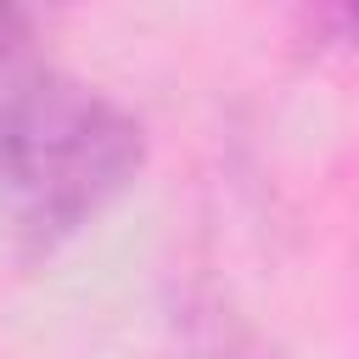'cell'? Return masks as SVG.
I'll list each match as a JSON object with an SVG mask.
<instances>
[{
	"mask_svg": "<svg viewBox=\"0 0 359 359\" xmlns=\"http://www.w3.org/2000/svg\"><path fill=\"white\" fill-rule=\"evenodd\" d=\"M353 28H359V6H353Z\"/></svg>",
	"mask_w": 359,
	"mask_h": 359,
	"instance_id": "3957f363",
	"label": "cell"
},
{
	"mask_svg": "<svg viewBox=\"0 0 359 359\" xmlns=\"http://www.w3.org/2000/svg\"><path fill=\"white\" fill-rule=\"evenodd\" d=\"M39 67H45V56H39V45H34L28 11L0 6V123H6V112L17 107V95L28 90V79H34Z\"/></svg>",
	"mask_w": 359,
	"mask_h": 359,
	"instance_id": "7a4b0ae2",
	"label": "cell"
},
{
	"mask_svg": "<svg viewBox=\"0 0 359 359\" xmlns=\"http://www.w3.org/2000/svg\"><path fill=\"white\" fill-rule=\"evenodd\" d=\"M140 163V118L45 62L0 123V219L28 258H50L135 185Z\"/></svg>",
	"mask_w": 359,
	"mask_h": 359,
	"instance_id": "6da1fadb",
	"label": "cell"
}]
</instances>
